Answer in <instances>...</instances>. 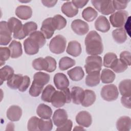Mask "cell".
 Listing matches in <instances>:
<instances>
[{"instance_id":"44dd1931","label":"cell","mask_w":131,"mask_h":131,"mask_svg":"<svg viewBox=\"0 0 131 131\" xmlns=\"http://www.w3.org/2000/svg\"><path fill=\"white\" fill-rule=\"evenodd\" d=\"M36 113L41 118L43 119H49L51 118L52 115V110L48 105L43 103H41L37 108Z\"/></svg>"},{"instance_id":"52a82bcc","label":"cell","mask_w":131,"mask_h":131,"mask_svg":"<svg viewBox=\"0 0 131 131\" xmlns=\"http://www.w3.org/2000/svg\"><path fill=\"white\" fill-rule=\"evenodd\" d=\"M103 99L107 101H112L116 100L119 95V92L117 86L113 84L104 85L100 92Z\"/></svg>"},{"instance_id":"9c48e42d","label":"cell","mask_w":131,"mask_h":131,"mask_svg":"<svg viewBox=\"0 0 131 131\" xmlns=\"http://www.w3.org/2000/svg\"><path fill=\"white\" fill-rule=\"evenodd\" d=\"M72 30L79 35H83L86 34L89 30L88 24L80 19L74 20L71 24Z\"/></svg>"},{"instance_id":"6da1fadb","label":"cell","mask_w":131,"mask_h":131,"mask_svg":"<svg viewBox=\"0 0 131 131\" xmlns=\"http://www.w3.org/2000/svg\"><path fill=\"white\" fill-rule=\"evenodd\" d=\"M84 43L86 52L89 55H98L103 51L101 36L96 31H91L88 33L85 38Z\"/></svg>"},{"instance_id":"816d5d0a","label":"cell","mask_w":131,"mask_h":131,"mask_svg":"<svg viewBox=\"0 0 131 131\" xmlns=\"http://www.w3.org/2000/svg\"><path fill=\"white\" fill-rule=\"evenodd\" d=\"M73 125L72 121L71 120H67V121L63 124L62 125L57 127L56 130H64V131H70L72 130Z\"/></svg>"},{"instance_id":"9f6ffc18","label":"cell","mask_w":131,"mask_h":131,"mask_svg":"<svg viewBox=\"0 0 131 131\" xmlns=\"http://www.w3.org/2000/svg\"><path fill=\"white\" fill-rule=\"evenodd\" d=\"M84 130V129L81 126H76L75 128L73 129V130Z\"/></svg>"},{"instance_id":"c3c4849f","label":"cell","mask_w":131,"mask_h":131,"mask_svg":"<svg viewBox=\"0 0 131 131\" xmlns=\"http://www.w3.org/2000/svg\"><path fill=\"white\" fill-rule=\"evenodd\" d=\"M130 1H113V5L115 10H122L126 8Z\"/></svg>"},{"instance_id":"ffe728a7","label":"cell","mask_w":131,"mask_h":131,"mask_svg":"<svg viewBox=\"0 0 131 131\" xmlns=\"http://www.w3.org/2000/svg\"><path fill=\"white\" fill-rule=\"evenodd\" d=\"M96 98V94L94 91L85 90L84 91V95L81 104L84 107H89L95 102Z\"/></svg>"},{"instance_id":"5bb4252c","label":"cell","mask_w":131,"mask_h":131,"mask_svg":"<svg viewBox=\"0 0 131 131\" xmlns=\"http://www.w3.org/2000/svg\"><path fill=\"white\" fill-rule=\"evenodd\" d=\"M24 47L25 51L28 55H34L37 54L39 51V47L38 44L29 37L24 40Z\"/></svg>"},{"instance_id":"74e56055","label":"cell","mask_w":131,"mask_h":131,"mask_svg":"<svg viewBox=\"0 0 131 131\" xmlns=\"http://www.w3.org/2000/svg\"><path fill=\"white\" fill-rule=\"evenodd\" d=\"M33 68L38 71H47L48 68V63L47 60L42 57L35 59L32 62Z\"/></svg>"},{"instance_id":"cb8c5ba5","label":"cell","mask_w":131,"mask_h":131,"mask_svg":"<svg viewBox=\"0 0 131 131\" xmlns=\"http://www.w3.org/2000/svg\"><path fill=\"white\" fill-rule=\"evenodd\" d=\"M131 127V120L128 116H122L120 117L116 122V127L118 130H129Z\"/></svg>"},{"instance_id":"1f68e13d","label":"cell","mask_w":131,"mask_h":131,"mask_svg":"<svg viewBox=\"0 0 131 131\" xmlns=\"http://www.w3.org/2000/svg\"><path fill=\"white\" fill-rule=\"evenodd\" d=\"M97 12L91 7H86L82 12V17L88 22L93 21L97 17Z\"/></svg>"},{"instance_id":"836d02e7","label":"cell","mask_w":131,"mask_h":131,"mask_svg":"<svg viewBox=\"0 0 131 131\" xmlns=\"http://www.w3.org/2000/svg\"><path fill=\"white\" fill-rule=\"evenodd\" d=\"M50 79V76L48 74L41 72L35 73L33 76V81L43 86L49 82Z\"/></svg>"},{"instance_id":"ab89813d","label":"cell","mask_w":131,"mask_h":131,"mask_svg":"<svg viewBox=\"0 0 131 131\" xmlns=\"http://www.w3.org/2000/svg\"><path fill=\"white\" fill-rule=\"evenodd\" d=\"M115 72L119 73L125 71L128 68V66L120 59H116L110 67Z\"/></svg>"},{"instance_id":"f5cc1de1","label":"cell","mask_w":131,"mask_h":131,"mask_svg":"<svg viewBox=\"0 0 131 131\" xmlns=\"http://www.w3.org/2000/svg\"><path fill=\"white\" fill-rule=\"evenodd\" d=\"M121 102L122 104L125 107L128 108H131L130 96H122L121 98Z\"/></svg>"},{"instance_id":"f546056e","label":"cell","mask_w":131,"mask_h":131,"mask_svg":"<svg viewBox=\"0 0 131 131\" xmlns=\"http://www.w3.org/2000/svg\"><path fill=\"white\" fill-rule=\"evenodd\" d=\"M14 70L11 67L5 66L0 69V79L1 84L3 81H8L14 75Z\"/></svg>"},{"instance_id":"ee69618b","label":"cell","mask_w":131,"mask_h":131,"mask_svg":"<svg viewBox=\"0 0 131 131\" xmlns=\"http://www.w3.org/2000/svg\"><path fill=\"white\" fill-rule=\"evenodd\" d=\"M117 59V56L115 53L108 52L104 56L103 66L106 68H110L114 61Z\"/></svg>"},{"instance_id":"4dcf8cb0","label":"cell","mask_w":131,"mask_h":131,"mask_svg":"<svg viewBox=\"0 0 131 131\" xmlns=\"http://www.w3.org/2000/svg\"><path fill=\"white\" fill-rule=\"evenodd\" d=\"M115 77V74L112 70L107 69H104L102 71L100 79L103 83H110L114 81Z\"/></svg>"},{"instance_id":"4316f807","label":"cell","mask_w":131,"mask_h":131,"mask_svg":"<svg viewBox=\"0 0 131 131\" xmlns=\"http://www.w3.org/2000/svg\"><path fill=\"white\" fill-rule=\"evenodd\" d=\"M112 36L114 40L118 43H124L127 39L126 31L123 28L113 30L112 32Z\"/></svg>"},{"instance_id":"7a4b0ae2","label":"cell","mask_w":131,"mask_h":131,"mask_svg":"<svg viewBox=\"0 0 131 131\" xmlns=\"http://www.w3.org/2000/svg\"><path fill=\"white\" fill-rule=\"evenodd\" d=\"M71 99V92L67 88L61 91H56L52 97L51 102L53 106L59 108L65 103H70Z\"/></svg>"},{"instance_id":"e575fe53","label":"cell","mask_w":131,"mask_h":131,"mask_svg":"<svg viewBox=\"0 0 131 131\" xmlns=\"http://www.w3.org/2000/svg\"><path fill=\"white\" fill-rule=\"evenodd\" d=\"M55 91V89L53 85L51 84L48 85L42 91L41 96V99L45 102H51L52 97Z\"/></svg>"},{"instance_id":"3957f363","label":"cell","mask_w":131,"mask_h":131,"mask_svg":"<svg viewBox=\"0 0 131 131\" xmlns=\"http://www.w3.org/2000/svg\"><path fill=\"white\" fill-rule=\"evenodd\" d=\"M102 66V60L100 56L91 55L87 57L84 68L87 74L100 72Z\"/></svg>"},{"instance_id":"ac0fdd59","label":"cell","mask_w":131,"mask_h":131,"mask_svg":"<svg viewBox=\"0 0 131 131\" xmlns=\"http://www.w3.org/2000/svg\"><path fill=\"white\" fill-rule=\"evenodd\" d=\"M62 12L69 17H73L78 13V9L72 2L68 1L64 3L61 8Z\"/></svg>"},{"instance_id":"5b68a950","label":"cell","mask_w":131,"mask_h":131,"mask_svg":"<svg viewBox=\"0 0 131 131\" xmlns=\"http://www.w3.org/2000/svg\"><path fill=\"white\" fill-rule=\"evenodd\" d=\"M128 17V13L126 11L119 10L110 16V21L114 27L120 28L125 25Z\"/></svg>"},{"instance_id":"db71d44e","label":"cell","mask_w":131,"mask_h":131,"mask_svg":"<svg viewBox=\"0 0 131 131\" xmlns=\"http://www.w3.org/2000/svg\"><path fill=\"white\" fill-rule=\"evenodd\" d=\"M72 3L77 8H82L85 6L86 4L89 2L88 1H78V0H73Z\"/></svg>"},{"instance_id":"7dc6e473","label":"cell","mask_w":131,"mask_h":131,"mask_svg":"<svg viewBox=\"0 0 131 131\" xmlns=\"http://www.w3.org/2000/svg\"><path fill=\"white\" fill-rule=\"evenodd\" d=\"M45 59L47 60L48 63V68L47 70L48 72H53L56 68V61L55 59L51 56H47Z\"/></svg>"},{"instance_id":"7bdbcfd3","label":"cell","mask_w":131,"mask_h":131,"mask_svg":"<svg viewBox=\"0 0 131 131\" xmlns=\"http://www.w3.org/2000/svg\"><path fill=\"white\" fill-rule=\"evenodd\" d=\"M37 29V24L33 21H29L26 23L23 26V31L26 36L30 35L32 33L35 31Z\"/></svg>"},{"instance_id":"681fc988","label":"cell","mask_w":131,"mask_h":131,"mask_svg":"<svg viewBox=\"0 0 131 131\" xmlns=\"http://www.w3.org/2000/svg\"><path fill=\"white\" fill-rule=\"evenodd\" d=\"M120 59L127 66H130V53L129 51L122 52L120 54Z\"/></svg>"},{"instance_id":"2e32d148","label":"cell","mask_w":131,"mask_h":131,"mask_svg":"<svg viewBox=\"0 0 131 131\" xmlns=\"http://www.w3.org/2000/svg\"><path fill=\"white\" fill-rule=\"evenodd\" d=\"M7 117L11 121L19 120L22 115V110L17 105L11 106L7 111Z\"/></svg>"},{"instance_id":"11a10c76","label":"cell","mask_w":131,"mask_h":131,"mask_svg":"<svg viewBox=\"0 0 131 131\" xmlns=\"http://www.w3.org/2000/svg\"><path fill=\"white\" fill-rule=\"evenodd\" d=\"M41 2L42 4L47 7H52L55 5L57 3V1H47V0H42Z\"/></svg>"},{"instance_id":"277c9868","label":"cell","mask_w":131,"mask_h":131,"mask_svg":"<svg viewBox=\"0 0 131 131\" xmlns=\"http://www.w3.org/2000/svg\"><path fill=\"white\" fill-rule=\"evenodd\" d=\"M66 43L67 40L64 36L61 35H56L50 42V50L54 54H61L65 51Z\"/></svg>"},{"instance_id":"30bf717a","label":"cell","mask_w":131,"mask_h":131,"mask_svg":"<svg viewBox=\"0 0 131 131\" xmlns=\"http://www.w3.org/2000/svg\"><path fill=\"white\" fill-rule=\"evenodd\" d=\"M40 30L46 38L50 39L52 37L55 30L52 24V17L47 18L43 21Z\"/></svg>"},{"instance_id":"83f0119b","label":"cell","mask_w":131,"mask_h":131,"mask_svg":"<svg viewBox=\"0 0 131 131\" xmlns=\"http://www.w3.org/2000/svg\"><path fill=\"white\" fill-rule=\"evenodd\" d=\"M23 76L20 74H14L7 82V85L12 89H18L21 84Z\"/></svg>"},{"instance_id":"603a6c76","label":"cell","mask_w":131,"mask_h":131,"mask_svg":"<svg viewBox=\"0 0 131 131\" xmlns=\"http://www.w3.org/2000/svg\"><path fill=\"white\" fill-rule=\"evenodd\" d=\"M71 99L74 103L81 104L84 95V90L80 87L74 86L71 89Z\"/></svg>"},{"instance_id":"4fadbf2b","label":"cell","mask_w":131,"mask_h":131,"mask_svg":"<svg viewBox=\"0 0 131 131\" xmlns=\"http://www.w3.org/2000/svg\"><path fill=\"white\" fill-rule=\"evenodd\" d=\"M54 83L58 90H63L69 85V81L65 74L62 73H56L54 77Z\"/></svg>"},{"instance_id":"60d3db41","label":"cell","mask_w":131,"mask_h":131,"mask_svg":"<svg viewBox=\"0 0 131 131\" xmlns=\"http://www.w3.org/2000/svg\"><path fill=\"white\" fill-rule=\"evenodd\" d=\"M38 127L39 130L42 131H50L52 129L53 123L52 120L50 118L49 119H39Z\"/></svg>"},{"instance_id":"8992f818","label":"cell","mask_w":131,"mask_h":131,"mask_svg":"<svg viewBox=\"0 0 131 131\" xmlns=\"http://www.w3.org/2000/svg\"><path fill=\"white\" fill-rule=\"evenodd\" d=\"M93 6L101 13L109 15L115 12L113 1H91Z\"/></svg>"},{"instance_id":"8d00e7d4","label":"cell","mask_w":131,"mask_h":131,"mask_svg":"<svg viewBox=\"0 0 131 131\" xmlns=\"http://www.w3.org/2000/svg\"><path fill=\"white\" fill-rule=\"evenodd\" d=\"M52 24L55 30H60L67 25V20L60 14H57L52 17Z\"/></svg>"},{"instance_id":"7402d4cb","label":"cell","mask_w":131,"mask_h":131,"mask_svg":"<svg viewBox=\"0 0 131 131\" xmlns=\"http://www.w3.org/2000/svg\"><path fill=\"white\" fill-rule=\"evenodd\" d=\"M9 48L11 51L12 58H17L23 54L21 44L20 42L13 40L9 45Z\"/></svg>"},{"instance_id":"f35d334b","label":"cell","mask_w":131,"mask_h":131,"mask_svg":"<svg viewBox=\"0 0 131 131\" xmlns=\"http://www.w3.org/2000/svg\"><path fill=\"white\" fill-rule=\"evenodd\" d=\"M75 63V60L67 56L63 57L59 61V68L60 70L64 71L74 66Z\"/></svg>"},{"instance_id":"d6986e66","label":"cell","mask_w":131,"mask_h":131,"mask_svg":"<svg viewBox=\"0 0 131 131\" xmlns=\"http://www.w3.org/2000/svg\"><path fill=\"white\" fill-rule=\"evenodd\" d=\"M66 52L72 56H78L81 53V47L80 43L76 40L70 41L68 43Z\"/></svg>"},{"instance_id":"bcb514c9","label":"cell","mask_w":131,"mask_h":131,"mask_svg":"<svg viewBox=\"0 0 131 131\" xmlns=\"http://www.w3.org/2000/svg\"><path fill=\"white\" fill-rule=\"evenodd\" d=\"M39 118L36 116L32 117L28 121L27 124L28 130L29 131L39 130L38 127Z\"/></svg>"},{"instance_id":"8fae6325","label":"cell","mask_w":131,"mask_h":131,"mask_svg":"<svg viewBox=\"0 0 131 131\" xmlns=\"http://www.w3.org/2000/svg\"><path fill=\"white\" fill-rule=\"evenodd\" d=\"M76 121L81 126L89 127L92 122V116L91 114L86 111H81L76 115Z\"/></svg>"},{"instance_id":"e0dca14e","label":"cell","mask_w":131,"mask_h":131,"mask_svg":"<svg viewBox=\"0 0 131 131\" xmlns=\"http://www.w3.org/2000/svg\"><path fill=\"white\" fill-rule=\"evenodd\" d=\"M95 27L97 30L105 33L109 31L110 24L105 16L100 15L95 22Z\"/></svg>"},{"instance_id":"9a60e30c","label":"cell","mask_w":131,"mask_h":131,"mask_svg":"<svg viewBox=\"0 0 131 131\" xmlns=\"http://www.w3.org/2000/svg\"><path fill=\"white\" fill-rule=\"evenodd\" d=\"M32 14V9L28 6L20 5L15 9V15L21 19L27 20L31 18Z\"/></svg>"},{"instance_id":"d590c367","label":"cell","mask_w":131,"mask_h":131,"mask_svg":"<svg viewBox=\"0 0 131 131\" xmlns=\"http://www.w3.org/2000/svg\"><path fill=\"white\" fill-rule=\"evenodd\" d=\"M29 37L35 41L39 46V48L42 47L46 43V40L44 35L39 31H35L32 33Z\"/></svg>"},{"instance_id":"d6a6232c","label":"cell","mask_w":131,"mask_h":131,"mask_svg":"<svg viewBox=\"0 0 131 131\" xmlns=\"http://www.w3.org/2000/svg\"><path fill=\"white\" fill-rule=\"evenodd\" d=\"M130 79H124L119 84V90L122 96H130Z\"/></svg>"},{"instance_id":"f1b7e54d","label":"cell","mask_w":131,"mask_h":131,"mask_svg":"<svg viewBox=\"0 0 131 131\" xmlns=\"http://www.w3.org/2000/svg\"><path fill=\"white\" fill-rule=\"evenodd\" d=\"M8 23V27L11 33H16L20 31L23 26L22 23L18 19L12 17L9 19Z\"/></svg>"},{"instance_id":"f6af8a7d","label":"cell","mask_w":131,"mask_h":131,"mask_svg":"<svg viewBox=\"0 0 131 131\" xmlns=\"http://www.w3.org/2000/svg\"><path fill=\"white\" fill-rule=\"evenodd\" d=\"M11 56V51L7 47H0V61L1 67L5 63V61L7 60Z\"/></svg>"},{"instance_id":"7c38bea8","label":"cell","mask_w":131,"mask_h":131,"mask_svg":"<svg viewBox=\"0 0 131 131\" xmlns=\"http://www.w3.org/2000/svg\"><path fill=\"white\" fill-rule=\"evenodd\" d=\"M52 120L55 125L59 127L64 124L68 120V114L65 110L59 108L56 110L53 115Z\"/></svg>"},{"instance_id":"f907efd6","label":"cell","mask_w":131,"mask_h":131,"mask_svg":"<svg viewBox=\"0 0 131 131\" xmlns=\"http://www.w3.org/2000/svg\"><path fill=\"white\" fill-rule=\"evenodd\" d=\"M30 84V79L29 76L25 75L23 76V80L21 83V85L18 88V90L20 92H25Z\"/></svg>"},{"instance_id":"b9f144b4","label":"cell","mask_w":131,"mask_h":131,"mask_svg":"<svg viewBox=\"0 0 131 131\" xmlns=\"http://www.w3.org/2000/svg\"><path fill=\"white\" fill-rule=\"evenodd\" d=\"M43 85L39 84L33 81L29 90V94L32 97L38 96L43 91Z\"/></svg>"},{"instance_id":"d4e9b609","label":"cell","mask_w":131,"mask_h":131,"mask_svg":"<svg viewBox=\"0 0 131 131\" xmlns=\"http://www.w3.org/2000/svg\"><path fill=\"white\" fill-rule=\"evenodd\" d=\"M67 74L72 80L75 81L81 80L84 76V72L80 67H74L69 70L67 72Z\"/></svg>"},{"instance_id":"ba28073f","label":"cell","mask_w":131,"mask_h":131,"mask_svg":"<svg viewBox=\"0 0 131 131\" xmlns=\"http://www.w3.org/2000/svg\"><path fill=\"white\" fill-rule=\"evenodd\" d=\"M12 33L8 28V23L5 21L0 23V45H7L11 40Z\"/></svg>"},{"instance_id":"484cf974","label":"cell","mask_w":131,"mask_h":131,"mask_svg":"<svg viewBox=\"0 0 131 131\" xmlns=\"http://www.w3.org/2000/svg\"><path fill=\"white\" fill-rule=\"evenodd\" d=\"M100 81V72H93L88 74L85 78V84L90 87L97 85Z\"/></svg>"}]
</instances>
